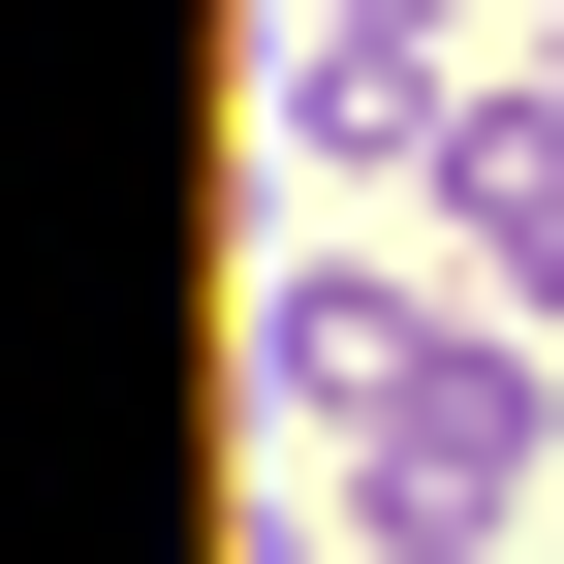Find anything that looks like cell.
<instances>
[{
	"instance_id": "obj_2",
	"label": "cell",
	"mask_w": 564,
	"mask_h": 564,
	"mask_svg": "<svg viewBox=\"0 0 564 564\" xmlns=\"http://www.w3.org/2000/svg\"><path fill=\"white\" fill-rule=\"evenodd\" d=\"M533 32H564V0H533ZM533 95H564V63H533Z\"/></svg>"
},
{
	"instance_id": "obj_3",
	"label": "cell",
	"mask_w": 564,
	"mask_h": 564,
	"mask_svg": "<svg viewBox=\"0 0 564 564\" xmlns=\"http://www.w3.org/2000/svg\"><path fill=\"white\" fill-rule=\"evenodd\" d=\"M408 564H470V533H408Z\"/></svg>"
},
{
	"instance_id": "obj_1",
	"label": "cell",
	"mask_w": 564,
	"mask_h": 564,
	"mask_svg": "<svg viewBox=\"0 0 564 564\" xmlns=\"http://www.w3.org/2000/svg\"><path fill=\"white\" fill-rule=\"evenodd\" d=\"M533 502V345L502 314H408V377H377V533H502Z\"/></svg>"
}]
</instances>
